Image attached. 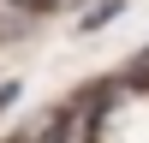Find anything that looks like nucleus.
<instances>
[{"instance_id":"obj_1","label":"nucleus","mask_w":149,"mask_h":143,"mask_svg":"<svg viewBox=\"0 0 149 143\" xmlns=\"http://www.w3.org/2000/svg\"><path fill=\"white\" fill-rule=\"evenodd\" d=\"M119 12H125V0H102V6H90V12H84V18H78V36H95V30H102V24H113Z\"/></svg>"},{"instance_id":"obj_2","label":"nucleus","mask_w":149,"mask_h":143,"mask_svg":"<svg viewBox=\"0 0 149 143\" xmlns=\"http://www.w3.org/2000/svg\"><path fill=\"white\" fill-rule=\"evenodd\" d=\"M12 6H24V12H54V6H66V0H12Z\"/></svg>"},{"instance_id":"obj_3","label":"nucleus","mask_w":149,"mask_h":143,"mask_svg":"<svg viewBox=\"0 0 149 143\" xmlns=\"http://www.w3.org/2000/svg\"><path fill=\"white\" fill-rule=\"evenodd\" d=\"M18 95H24V83H0V113H6V107L18 101Z\"/></svg>"}]
</instances>
